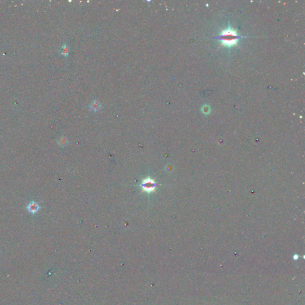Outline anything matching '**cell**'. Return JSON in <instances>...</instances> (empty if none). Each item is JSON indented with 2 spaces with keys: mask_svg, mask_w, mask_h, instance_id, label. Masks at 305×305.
I'll return each instance as SVG.
<instances>
[{
  "mask_svg": "<svg viewBox=\"0 0 305 305\" xmlns=\"http://www.w3.org/2000/svg\"><path fill=\"white\" fill-rule=\"evenodd\" d=\"M69 52H70V48H69V47L68 45H65L62 47V54L63 55H64V56H68L69 54Z\"/></svg>",
  "mask_w": 305,
  "mask_h": 305,
  "instance_id": "5",
  "label": "cell"
},
{
  "mask_svg": "<svg viewBox=\"0 0 305 305\" xmlns=\"http://www.w3.org/2000/svg\"><path fill=\"white\" fill-rule=\"evenodd\" d=\"M26 208L30 213L35 215L41 209V206L38 203L35 202V201H32L28 203Z\"/></svg>",
  "mask_w": 305,
  "mask_h": 305,
  "instance_id": "3",
  "label": "cell"
},
{
  "mask_svg": "<svg viewBox=\"0 0 305 305\" xmlns=\"http://www.w3.org/2000/svg\"><path fill=\"white\" fill-rule=\"evenodd\" d=\"M243 38L244 37L237 34V29H234L228 25L227 29L221 30L220 35L215 36L214 38L221 41V44L219 47L224 46L229 48L234 46H238V41Z\"/></svg>",
  "mask_w": 305,
  "mask_h": 305,
  "instance_id": "1",
  "label": "cell"
},
{
  "mask_svg": "<svg viewBox=\"0 0 305 305\" xmlns=\"http://www.w3.org/2000/svg\"><path fill=\"white\" fill-rule=\"evenodd\" d=\"M201 111L204 113L205 114H208L210 113L211 112V108L209 106H206V105H205L203 106L202 109H201Z\"/></svg>",
  "mask_w": 305,
  "mask_h": 305,
  "instance_id": "6",
  "label": "cell"
},
{
  "mask_svg": "<svg viewBox=\"0 0 305 305\" xmlns=\"http://www.w3.org/2000/svg\"><path fill=\"white\" fill-rule=\"evenodd\" d=\"M141 186L144 191L147 192H151L155 190L156 187V184L154 180L151 179H146L144 180Z\"/></svg>",
  "mask_w": 305,
  "mask_h": 305,
  "instance_id": "2",
  "label": "cell"
},
{
  "mask_svg": "<svg viewBox=\"0 0 305 305\" xmlns=\"http://www.w3.org/2000/svg\"><path fill=\"white\" fill-rule=\"evenodd\" d=\"M89 108L91 111L93 112H98L101 108V104L97 100H93L89 106Z\"/></svg>",
  "mask_w": 305,
  "mask_h": 305,
  "instance_id": "4",
  "label": "cell"
}]
</instances>
